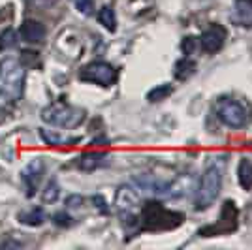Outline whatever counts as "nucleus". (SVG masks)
<instances>
[{
	"mask_svg": "<svg viewBox=\"0 0 252 250\" xmlns=\"http://www.w3.org/2000/svg\"><path fill=\"white\" fill-rule=\"evenodd\" d=\"M25 89V68L15 59L0 62V104L13 105L19 102Z\"/></svg>",
	"mask_w": 252,
	"mask_h": 250,
	"instance_id": "f257e3e1",
	"label": "nucleus"
},
{
	"mask_svg": "<svg viewBox=\"0 0 252 250\" xmlns=\"http://www.w3.org/2000/svg\"><path fill=\"white\" fill-rule=\"evenodd\" d=\"M222 175H224V169H222L220 164H211L205 169V173L201 175L198 192H196V199H194V205H196L198 211L213 205V201L220 194Z\"/></svg>",
	"mask_w": 252,
	"mask_h": 250,
	"instance_id": "f03ea898",
	"label": "nucleus"
},
{
	"mask_svg": "<svg viewBox=\"0 0 252 250\" xmlns=\"http://www.w3.org/2000/svg\"><path fill=\"white\" fill-rule=\"evenodd\" d=\"M183 217L173 211H166L160 203H147L141 209L143 229H171L177 228Z\"/></svg>",
	"mask_w": 252,
	"mask_h": 250,
	"instance_id": "7ed1b4c3",
	"label": "nucleus"
},
{
	"mask_svg": "<svg viewBox=\"0 0 252 250\" xmlns=\"http://www.w3.org/2000/svg\"><path fill=\"white\" fill-rule=\"evenodd\" d=\"M42 119L47 125L61 126V128H75L83 123L85 111L66 104H53L42 111Z\"/></svg>",
	"mask_w": 252,
	"mask_h": 250,
	"instance_id": "20e7f679",
	"label": "nucleus"
},
{
	"mask_svg": "<svg viewBox=\"0 0 252 250\" xmlns=\"http://www.w3.org/2000/svg\"><path fill=\"white\" fill-rule=\"evenodd\" d=\"M215 111L217 117L230 128H243L251 121L249 109L233 98H219V102L215 104Z\"/></svg>",
	"mask_w": 252,
	"mask_h": 250,
	"instance_id": "39448f33",
	"label": "nucleus"
},
{
	"mask_svg": "<svg viewBox=\"0 0 252 250\" xmlns=\"http://www.w3.org/2000/svg\"><path fill=\"white\" fill-rule=\"evenodd\" d=\"M237 217H239V213H237L235 203H233V201H226L220 211L219 222L201 228L200 235L201 237H213V235H224V233L235 231V228H237Z\"/></svg>",
	"mask_w": 252,
	"mask_h": 250,
	"instance_id": "423d86ee",
	"label": "nucleus"
},
{
	"mask_svg": "<svg viewBox=\"0 0 252 250\" xmlns=\"http://www.w3.org/2000/svg\"><path fill=\"white\" fill-rule=\"evenodd\" d=\"M79 77L100 87H111L117 81V70L107 62H91L81 70Z\"/></svg>",
	"mask_w": 252,
	"mask_h": 250,
	"instance_id": "0eeeda50",
	"label": "nucleus"
},
{
	"mask_svg": "<svg viewBox=\"0 0 252 250\" xmlns=\"http://www.w3.org/2000/svg\"><path fill=\"white\" fill-rule=\"evenodd\" d=\"M117 209H119V215H121V219L123 220H134L136 217V211L141 205V201H139V192H137L134 187H130V185H123V187L117 190Z\"/></svg>",
	"mask_w": 252,
	"mask_h": 250,
	"instance_id": "6e6552de",
	"label": "nucleus"
},
{
	"mask_svg": "<svg viewBox=\"0 0 252 250\" xmlns=\"http://www.w3.org/2000/svg\"><path fill=\"white\" fill-rule=\"evenodd\" d=\"M226 36H228V32L222 25H211L207 31L201 32L198 42L205 53H217L222 49V45L226 42Z\"/></svg>",
	"mask_w": 252,
	"mask_h": 250,
	"instance_id": "1a4fd4ad",
	"label": "nucleus"
},
{
	"mask_svg": "<svg viewBox=\"0 0 252 250\" xmlns=\"http://www.w3.org/2000/svg\"><path fill=\"white\" fill-rule=\"evenodd\" d=\"M43 175V162L42 160H32L29 166L23 169V181L27 183V196H34L38 183Z\"/></svg>",
	"mask_w": 252,
	"mask_h": 250,
	"instance_id": "9d476101",
	"label": "nucleus"
},
{
	"mask_svg": "<svg viewBox=\"0 0 252 250\" xmlns=\"http://www.w3.org/2000/svg\"><path fill=\"white\" fill-rule=\"evenodd\" d=\"M21 38L29 43H40L45 38V27L38 21H25L21 27Z\"/></svg>",
	"mask_w": 252,
	"mask_h": 250,
	"instance_id": "9b49d317",
	"label": "nucleus"
},
{
	"mask_svg": "<svg viewBox=\"0 0 252 250\" xmlns=\"http://www.w3.org/2000/svg\"><path fill=\"white\" fill-rule=\"evenodd\" d=\"M107 153H85L77 158V167L83 171H94L96 167L105 166Z\"/></svg>",
	"mask_w": 252,
	"mask_h": 250,
	"instance_id": "f8f14e48",
	"label": "nucleus"
},
{
	"mask_svg": "<svg viewBox=\"0 0 252 250\" xmlns=\"http://www.w3.org/2000/svg\"><path fill=\"white\" fill-rule=\"evenodd\" d=\"M233 21L237 25H252V2L251 0H237L233 8Z\"/></svg>",
	"mask_w": 252,
	"mask_h": 250,
	"instance_id": "ddd939ff",
	"label": "nucleus"
},
{
	"mask_svg": "<svg viewBox=\"0 0 252 250\" xmlns=\"http://www.w3.org/2000/svg\"><path fill=\"white\" fill-rule=\"evenodd\" d=\"M237 175H239V185H241L245 190H251L252 188V162L251 160H241V162H239Z\"/></svg>",
	"mask_w": 252,
	"mask_h": 250,
	"instance_id": "4468645a",
	"label": "nucleus"
},
{
	"mask_svg": "<svg viewBox=\"0 0 252 250\" xmlns=\"http://www.w3.org/2000/svg\"><path fill=\"white\" fill-rule=\"evenodd\" d=\"M19 220H21V224H25V226H40L43 220H45V211L36 207L32 209V211H29V213H21Z\"/></svg>",
	"mask_w": 252,
	"mask_h": 250,
	"instance_id": "2eb2a0df",
	"label": "nucleus"
},
{
	"mask_svg": "<svg viewBox=\"0 0 252 250\" xmlns=\"http://www.w3.org/2000/svg\"><path fill=\"white\" fill-rule=\"evenodd\" d=\"M98 21H100V25H104L109 32L117 31V17H115V11H113V8L104 6L102 10L98 11Z\"/></svg>",
	"mask_w": 252,
	"mask_h": 250,
	"instance_id": "dca6fc26",
	"label": "nucleus"
},
{
	"mask_svg": "<svg viewBox=\"0 0 252 250\" xmlns=\"http://www.w3.org/2000/svg\"><path fill=\"white\" fill-rule=\"evenodd\" d=\"M194 70H196V62L190 57H185L175 64V77L177 79H187L194 73Z\"/></svg>",
	"mask_w": 252,
	"mask_h": 250,
	"instance_id": "f3484780",
	"label": "nucleus"
},
{
	"mask_svg": "<svg viewBox=\"0 0 252 250\" xmlns=\"http://www.w3.org/2000/svg\"><path fill=\"white\" fill-rule=\"evenodd\" d=\"M169 94H173V87L169 83H162V85H157L155 89H151L147 93V100L149 102H162V100H166Z\"/></svg>",
	"mask_w": 252,
	"mask_h": 250,
	"instance_id": "a211bd4d",
	"label": "nucleus"
},
{
	"mask_svg": "<svg viewBox=\"0 0 252 250\" xmlns=\"http://www.w3.org/2000/svg\"><path fill=\"white\" fill-rule=\"evenodd\" d=\"M40 137L47 145H64V143H74L77 139H66V137L59 136V134H53L49 130H40Z\"/></svg>",
	"mask_w": 252,
	"mask_h": 250,
	"instance_id": "6ab92c4d",
	"label": "nucleus"
},
{
	"mask_svg": "<svg viewBox=\"0 0 252 250\" xmlns=\"http://www.w3.org/2000/svg\"><path fill=\"white\" fill-rule=\"evenodd\" d=\"M17 43V34L13 29H6V31L2 32V36H0V49L4 51V49H10Z\"/></svg>",
	"mask_w": 252,
	"mask_h": 250,
	"instance_id": "aec40b11",
	"label": "nucleus"
},
{
	"mask_svg": "<svg viewBox=\"0 0 252 250\" xmlns=\"http://www.w3.org/2000/svg\"><path fill=\"white\" fill-rule=\"evenodd\" d=\"M59 190H61V188L57 185V181H49V185L43 190V201H45V203L55 201V199L59 198Z\"/></svg>",
	"mask_w": 252,
	"mask_h": 250,
	"instance_id": "412c9836",
	"label": "nucleus"
},
{
	"mask_svg": "<svg viewBox=\"0 0 252 250\" xmlns=\"http://www.w3.org/2000/svg\"><path fill=\"white\" fill-rule=\"evenodd\" d=\"M74 4L83 15H91L93 10H94V2L93 0H74Z\"/></svg>",
	"mask_w": 252,
	"mask_h": 250,
	"instance_id": "4be33fe9",
	"label": "nucleus"
},
{
	"mask_svg": "<svg viewBox=\"0 0 252 250\" xmlns=\"http://www.w3.org/2000/svg\"><path fill=\"white\" fill-rule=\"evenodd\" d=\"M53 222H55L57 226H63V228H68V226H72V219H70L66 213H57V215L53 217Z\"/></svg>",
	"mask_w": 252,
	"mask_h": 250,
	"instance_id": "5701e85b",
	"label": "nucleus"
},
{
	"mask_svg": "<svg viewBox=\"0 0 252 250\" xmlns=\"http://www.w3.org/2000/svg\"><path fill=\"white\" fill-rule=\"evenodd\" d=\"M194 47H196V38L189 36V38L183 40V51L187 53V55H190V53L194 51Z\"/></svg>",
	"mask_w": 252,
	"mask_h": 250,
	"instance_id": "b1692460",
	"label": "nucleus"
},
{
	"mask_svg": "<svg viewBox=\"0 0 252 250\" xmlns=\"http://www.w3.org/2000/svg\"><path fill=\"white\" fill-rule=\"evenodd\" d=\"M81 203H83L81 196H70V198L66 199V205L68 207H81Z\"/></svg>",
	"mask_w": 252,
	"mask_h": 250,
	"instance_id": "393cba45",
	"label": "nucleus"
},
{
	"mask_svg": "<svg viewBox=\"0 0 252 250\" xmlns=\"http://www.w3.org/2000/svg\"><path fill=\"white\" fill-rule=\"evenodd\" d=\"M94 203H98V207H100V211L102 213H107V207H105V201L100 196H94Z\"/></svg>",
	"mask_w": 252,
	"mask_h": 250,
	"instance_id": "a878e982",
	"label": "nucleus"
},
{
	"mask_svg": "<svg viewBox=\"0 0 252 250\" xmlns=\"http://www.w3.org/2000/svg\"><path fill=\"white\" fill-rule=\"evenodd\" d=\"M251 2H252V0H251Z\"/></svg>",
	"mask_w": 252,
	"mask_h": 250,
	"instance_id": "bb28decb",
	"label": "nucleus"
}]
</instances>
